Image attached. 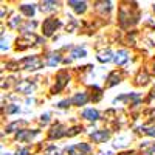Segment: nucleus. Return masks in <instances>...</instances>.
I'll list each match as a JSON object with an SVG mask.
<instances>
[{
    "label": "nucleus",
    "mask_w": 155,
    "mask_h": 155,
    "mask_svg": "<svg viewBox=\"0 0 155 155\" xmlns=\"http://www.w3.org/2000/svg\"><path fill=\"white\" fill-rule=\"evenodd\" d=\"M41 65H42V61L39 59L37 56L25 58V59H22V62H20V67L25 68V70H37V68H41Z\"/></svg>",
    "instance_id": "f257e3e1"
},
{
    "label": "nucleus",
    "mask_w": 155,
    "mask_h": 155,
    "mask_svg": "<svg viewBox=\"0 0 155 155\" xmlns=\"http://www.w3.org/2000/svg\"><path fill=\"white\" fill-rule=\"evenodd\" d=\"M59 27H61V22H59L58 19L50 17V19H47V20L44 22V25H42V28H44V34H45V36H51V34H53Z\"/></svg>",
    "instance_id": "f03ea898"
},
{
    "label": "nucleus",
    "mask_w": 155,
    "mask_h": 155,
    "mask_svg": "<svg viewBox=\"0 0 155 155\" xmlns=\"http://www.w3.org/2000/svg\"><path fill=\"white\" fill-rule=\"evenodd\" d=\"M67 150H68L70 155H84V153L90 152V146L85 144V143H81V144H76V146H70Z\"/></svg>",
    "instance_id": "7ed1b4c3"
},
{
    "label": "nucleus",
    "mask_w": 155,
    "mask_h": 155,
    "mask_svg": "<svg viewBox=\"0 0 155 155\" xmlns=\"http://www.w3.org/2000/svg\"><path fill=\"white\" fill-rule=\"evenodd\" d=\"M17 92H20V93H25V95H31L33 92H34V88H36V85L33 84V82H30V81H22V82H19L17 84Z\"/></svg>",
    "instance_id": "20e7f679"
},
{
    "label": "nucleus",
    "mask_w": 155,
    "mask_h": 155,
    "mask_svg": "<svg viewBox=\"0 0 155 155\" xmlns=\"http://www.w3.org/2000/svg\"><path fill=\"white\" fill-rule=\"evenodd\" d=\"M90 138H92L95 143H104L106 140H109V132H106V130H96L93 134H90Z\"/></svg>",
    "instance_id": "39448f33"
},
{
    "label": "nucleus",
    "mask_w": 155,
    "mask_h": 155,
    "mask_svg": "<svg viewBox=\"0 0 155 155\" xmlns=\"http://www.w3.org/2000/svg\"><path fill=\"white\" fill-rule=\"evenodd\" d=\"M64 135H67L65 132V127L61 126V124H56L51 127V130H50V138H61Z\"/></svg>",
    "instance_id": "423d86ee"
},
{
    "label": "nucleus",
    "mask_w": 155,
    "mask_h": 155,
    "mask_svg": "<svg viewBox=\"0 0 155 155\" xmlns=\"http://www.w3.org/2000/svg\"><path fill=\"white\" fill-rule=\"evenodd\" d=\"M67 81H68V74H67V73H59V74H58V85H54L53 92L56 93V92H59V90H62L64 85L67 84Z\"/></svg>",
    "instance_id": "0eeeda50"
},
{
    "label": "nucleus",
    "mask_w": 155,
    "mask_h": 155,
    "mask_svg": "<svg viewBox=\"0 0 155 155\" xmlns=\"http://www.w3.org/2000/svg\"><path fill=\"white\" fill-rule=\"evenodd\" d=\"M129 61V54L126 50H120L118 53L115 54V62L118 64V65H123V64H126Z\"/></svg>",
    "instance_id": "6e6552de"
},
{
    "label": "nucleus",
    "mask_w": 155,
    "mask_h": 155,
    "mask_svg": "<svg viewBox=\"0 0 155 155\" xmlns=\"http://www.w3.org/2000/svg\"><path fill=\"white\" fill-rule=\"evenodd\" d=\"M87 101H88L87 93H76V95H74V98L71 99V102H73L74 106H84Z\"/></svg>",
    "instance_id": "1a4fd4ad"
},
{
    "label": "nucleus",
    "mask_w": 155,
    "mask_h": 155,
    "mask_svg": "<svg viewBox=\"0 0 155 155\" xmlns=\"http://www.w3.org/2000/svg\"><path fill=\"white\" fill-rule=\"evenodd\" d=\"M82 116H84L85 120H88V121H96L99 118V113L95 109H87V110L82 112Z\"/></svg>",
    "instance_id": "9d476101"
},
{
    "label": "nucleus",
    "mask_w": 155,
    "mask_h": 155,
    "mask_svg": "<svg viewBox=\"0 0 155 155\" xmlns=\"http://www.w3.org/2000/svg\"><path fill=\"white\" fill-rule=\"evenodd\" d=\"M37 134H39L37 130H34V132H31V130H22V132H19V134H17V137H16V138H17L19 141H25V140H31V138H33V137H36Z\"/></svg>",
    "instance_id": "9b49d317"
},
{
    "label": "nucleus",
    "mask_w": 155,
    "mask_h": 155,
    "mask_svg": "<svg viewBox=\"0 0 155 155\" xmlns=\"http://www.w3.org/2000/svg\"><path fill=\"white\" fill-rule=\"evenodd\" d=\"M68 5H70L76 12H84L85 8H87V3H85V2H74V0H70Z\"/></svg>",
    "instance_id": "f8f14e48"
},
{
    "label": "nucleus",
    "mask_w": 155,
    "mask_h": 155,
    "mask_svg": "<svg viewBox=\"0 0 155 155\" xmlns=\"http://www.w3.org/2000/svg\"><path fill=\"white\" fill-rule=\"evenodd\" d=\"M113 58H112V51L110 50H104L101 51V53L98 54V61L99 62H110Z\"/></svg>",
    "instance_id": "ddd939ff"
},
{
    "label": "nucleus",
    "mask_w": 155,
    "mask_h": 155,
    "mask_svg": "<svg viewBox=\"0 0 155 155\" xmlns=\"http://www.w3.org/2000/svg\"><path fill=\"white\" fill-rule=\"evenodd\" d=\"M20 11L25 12V16L33 17L34 16V5H22L20 6Z\"/></svg>",
    "instance_id": "4468645a"
},
{
    "label": "nucleus",
    "mask_w": 155,
    "mask_h": 155,
    "mask_svg": "<svg viewBox=\"0 0 155 155\" xmlns=\"http://www.w3.org/2000/svg\"><path fill=\"white\" fill-rule=\"evenodd\" d=\"M58 8V3L56 2H44L41 5V9L42 11H54Z\"/></svg>",
    "instance_id": "2eb2a0df"
},
{
    "label": "nucleus",
    "mask_w": 155,
    "mask_h": 155,
    "mask_svg": "<svg viewBox=\"0 0 155 155\" xmlns=\"http://www.w3.org/2000/svg\"><path fill=\"white\" fill-rule=\"evenodd\" d=\"M109 87H112V85H115V84H118L120 82V74L118 73H116V71H113L110 76H109Z\"/></svg>",
    "instance_id": "dca6fc26"
},
{
    "label": "nucleus",
    "mask_w": 155,
    "mask_h": 155,
    "mask_svg": "<svg viewBox=\"0 0 155 155\" xmlns=\"http://www.w3.org/2000/svg\"><path fill=\"white\" fill-rule=\"evenodd\" d=\"M87 53H85V50L84 48H74L71 51V58H84Z\"/></svg>",
    "instance_id": "f3484780"
},
{
    "label": "nucleus",
    "mask_w": 155,
    "mask_h": 155,
    "mask_svg": "<svg viewBox=\"0 0 155 155\" xmlns=\"http://www.w3.org/2000/svg\"><path fill=\"white\" fill-rule=\"evenodd\" d=\"M61 61V58H59V54H51L50 58H48V65H51V67H53V65H56V64Z\"/></svg>",
    "instance_id": "a211bd4d"
},
{
    "label": "nucleus",
    "mask_w": 155,
    "mask_h": 155,
    "mask_svg": "<svg viewBox=\"0 0 155 155\" xmlns=\"http://www.w3.org/2000/svg\"><path fill=\"white\" fill-rule=\"evenodd\" d=\"M44 155H61V152H59L54 146H50V147L44 152Z\"/></svg>",
    "instance_id": "6ab92c4d"
},
{
    "label": "nucleus",
    "mask_w": 155,
    "mask_h": 155,
    "mask_svg": "<svg viewBox=\"0 0 155 155\" xmlns=\"http://www.w3.org/2000/svg\"><path fill=\"white\" fill-rule=\"evenodd\" d=\"M147 82V74L146 73H140L137 78V84H146Z\"/></svg>",
    "instance_id": "aec40b11"
},
{
    "label": "nucleus",
    "mask_w": 155,
    "mask_h": 155,
    "mask_svg": "<svg viewBox=\"0 0 155 155\" xmlns=\"http://www.w3.org/2000/svg\"><path fill=\"white\" fill-rule=\"evenodd\" d=\"M141 132L146 134V135H150V137H155V127H143Z\"/></svg>",
    "instance_id": "412c9836"
},
{
    "label": "nucleus",
    "mask_w": 155,
    "mask_h": 155,
    "mask_svg": "<svg viewBox=\"0 0 155 155\" xmlns=\"http://www.w3.org/2000/svg\"><path fill=\"white\" fill-rule=\"evenodd\" d=\"M19 23H20V17L14 16V17H12V19L9 20V27H11V28H16V27H17Z\"/></svg>",
    "instance_id": "4be33fe9"
},
{
    "label": "nucleus",
    "mask_w": 155,
    "mask_h": 155,
    "mask_svg": "<svg viewBox=\"0 0 155 155\" xmlns=\"http://www.w3.org/2000/svg\"><path fill=\"white\" fill-rule=\"evenodd\" d=\"M81 130H82L81 127H73V129H71V132H67V135H68V137H73V135H76V134H79Z\"/></svg>",
    "instance_id": "5701e85b"
},
{
    "label": "nucleus",
    "mask_w": 155,
    "mask_h": 155,
    "mask_svg": "<svg viewBox=\"0 0 155 155\" xmlns=\"http://www.w3.org/2000/svg\"><path fill=\"white\" fill-rule=\"evenodd\" d=\"M19 124H20L19 121H16V123H12V124H9V126L6 127V132H12V130H14L16 127H19Z\"/></svg>",
    "instance_id": "b1692460"
},
{
    "label": "nucleus",
    "mask_w": 155,
    "mask_h": 155,
    "mask_svg": "<svg viewBox=\"0 0 155 155\" xmlns=\"http://www.w3.org/2000/svg\"><path fill=\"white\" fill-rule=\"evenodd\" d=\"M17 110H19L17 106H11L9 109H6V113H12V112H17Z\"/></svg>",
    "instance_id": "393cba45"
},
{
    "label": "nucleus",
    "mask_w": 155,
    "mask_h": 155,
    "mask_svg": "<svg viewBox=\"0 0 155 155\" xmlns=\"http://www.w3.org/2000/svg\"><path fill=\"white\" fill-rule=\"evenodd\" d=\"M146 155H155V144L149 147V150L146 152Z\"/></svg>",
    "instance_id": "a878e982"
},
{
    "label": "nucleus",
    "mask_w": 155,
    "mask_h": 155,
    "mask_svg": "<svg viewBox=\"0 0 155 155\" xmlns=\"http://www.w3.org/2000/svg\"><path fill=\"white\" fill-rule=\"evenodd\" d=\"M28 153H30V150H28V149H20L16 155H28Z\"/></svg>",
    "instance_id": "bb28decb"
},
{
    "label": "nucleus",
    "mask_w": 155,
    "mask_h": 155,
    "mask_svg": "<svg viewBox=\"0 0 155 155\" xmlns=\"http://www.w3.org/2000/svg\"><path fill=\"white\" fill-rule=\"evenodd\" d=\"M48 118H50V115H48V113L42 115V123H48Z\"/></svg>",
    "instance_id": "cd10ccee"
},
{
    "label": "nucleus",
    "mask_w": 155,
    "mask_h": 155,
    "mask_svg": "<svg viewBox=\"0 0 155 155\" xmlns=\"http://www.w3.org/2000/svg\"><path fill=\"white\" fill-rule=\"evenodd\" d=\"M153 71H155V68H153Z\"/></svg>",
    "instance_id": "c85d7f7f"
},
{
    "label": "nucleus",
    "mask_w": 155,
    "mask_h": 155,
    "mask_svg": "<svg viewBox=\"0 0 155 155\" xmlns=\"http://www.w3.org/2000/svg\"><path fill=\"white\" fill-rule=\"evenodd\" d=\"M153 9H155V6H153Z\"/></svg>",
    "instance_id": "c756f323"
}]
</instances>
